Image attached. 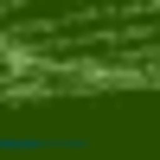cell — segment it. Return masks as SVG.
Listing matches in <instances>:
<instances>
[{
	"mask_svg": "<svg viewBox=\"0 0 160 160\" xmlns=\"http://www.w3.org/2000/svg\"><path fill=\"white\" fill-rule=\"evenodd\" d=\"M64 148H83L71 135H26V128H0V154H64Z\"/></svg>",
	"mask_w": 160,
	"mask_h": 160,
	"instance_id": "obj_1",
	"label": "cell"
},
{
	"mask_svg": "<svg viewBox=\"0 0 160 160\" xmlns=\"http://www.w3.org/2000/svg\"><path fill=\"white\" fill-rule=\"evenodd\" d=\"M19 7H26V0H0V19H7V13H19Z\"/></svg>",
	"mask_w": 160,
	"mask_h": 160,
	"instance_id": "obj_2",
	"label": "cell"
}]
</instances>
